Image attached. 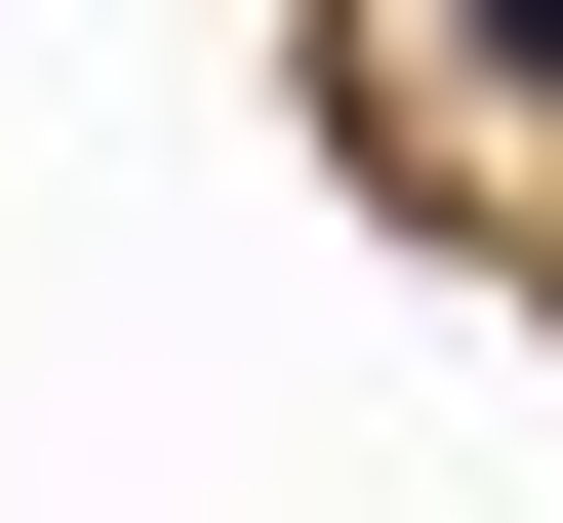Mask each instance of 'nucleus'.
Listing matches in <instances>:
<instances>
[{
    "instance_id": "obj_1",
    "label": "nucleus",
    "mask_w": 563,
    "mask_h": 523,
    "mask_svg": "<svg viewBox=\"0 0 563 523\" xmlns=\"http://www.w3.org/2000/svg\"><path fill=\"white\" fill-rule=\"evenodd\" d=\"M443 41H483V81H523V121H563V0H443Z\"/></svg>"
}]
</instances>
